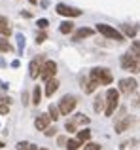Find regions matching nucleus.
Returning <instances> with one entry per match:
<instances>
[{"instance_id":"f257e3e1","label":"nucleus","mask_w":140,"mask_h":150,"mask_svg":"<svg viewBox=\"0 0 140 150\" xmlns=\"http://www.w3.org/2000/svg\"><path fill=\"white\" fill-rule=\"evenodd\" d=\"M89 80L95 82L97 86H110L112 80H114V76H112L110 69L95 67V69H91V72H89Z\"/></svg>"},{"instance_id":"f03ea898","label":"nucleus","mask_w":140,"mask_h":150,"mask_svg":"<svg viewBox=\"0 0 140 150\" xmlns=\"http://www.w3.org/2000/svg\"><path fill=\"white\" fill-rule=\"evenodd\" d=\"M118 105H119V91L118 89H108L104 93V114L112 116L118 108Z\"/></svg>"},{"instance_id":"7ed1b4c3","label":"nucleus","mask_w":140,"mask_h":150,"mask_svg":"<svg viewBox=\"0 0 140 150\" xmlns=\"http://www.w3.org/2000/svg\"><path fill=\"white\" fill-rule=\"evenodd\" d=\"M97 30H99L104 38H108V40H116V42H123L125 40V36H123L118 29L106 25V23H97Z\"/></svg>"},{"instance_id":"20e7f679","label":"nucleus","mask_w":140,"mask_h":150,"mask_svg":"<svg viewBox=\"0 0 140 150\" xmlns=\"http://www.w3.org/2000/svg\"><path fill=\"white\" fill-rule=\"evenodd\" d=\"M119 65L123 67L125 70H129V72H140V61L136 57H134L131 51H127V53L121 55V59H119Z\"/></svg>"},{"instance_id":"39448f33","label":"nucleus","mask_w":140,"mask_h":150,"mask_svg":"<svg viewBox=\"0 0 140 150\" xmlns=\"http://www.w3.org/2000/svg\"><path fill=\"white\" fill-rule=\"evenodd\" d=\"M76 105H78V99L74 95H64L63 99H61V103L57 105V108H59L61 116H68V114L76 108Z\"/></svg>"},{"instance_id":"423d86ee","label":"nucleus","mask_w":140,"mask_h":150,"mask_svg":"<svg viewBox=\"0 0 140 150\" xmlns=\"http://www.w3.org/2000/svg\"><path fill=\"white\" fill-rule=\"evenodd\" d=\"M136 80L134 78H121L119 80V89L118 91H121L123 95H131V93L136 91Z\"/></svg>"},{"instance_id":"0eeeda50","label":"nucleus","mask_w":140,"mask_h":150,"mask_svg":"<svg viewBox=\"0 0 140 150\" xmlns=\"http://www.w3.org/2000/svg\"><path fill=\"white\" fill-rule=\"evenodd\" d=\"M55 74H57V63H55V61H46L44 65H42L40 76L44 78L46 82L51 80V78H55Z\"/></svg>"},{"instance_id":"6e6552de","label":"nucleus","mask_w":140,"mask_h":150,"mask_svg":"<svg viewBox=\"0 0 140 150\" xmlns=\"http://www.w3.org/2000/svg\"><path fill=\"white\" fill-rule=\"evenodd\" d=\"M44 63H46L44 55H36V57L30 61V65H29L30 78H38V76H40V70H42V65H44Z\"/></svg>"},{"instance_id":"1a4fd4ad","label":"nucleus","mask_w":140,"mask_h":150,"mask_svg":"<svg viewBox=\"0 0 140 150\" xmlns=\"http://www.w3.org/2000/svg\"><path fill=\"white\" fill-rule=\"evenodd\" d=\"M57 13L64 15V17H78V15H81V11L68 6V4H57Z\"/></svg>"},{"instance_id":"9d476101","label":"nucleus","mask_w":140,"mask_h":150,"mask_svg":"<svg viewBox=\"0 0 140 150\" xmlns=\"http://www.w3.org/2000/svg\"><path fill=\"white\" fill-rule=\"evenodd\" d=\"M11 33H13V29H11L10 19H8V17H4V15H0V38L10 36Z\"/></svg>"},{"instance_id":"9b49d317","label":"nucleus","mask_w":140,"mask_h":150,"mask_svg":"<svg viewBox=\"0 0 140 150\" xmlns=\"http://www.w3.org/2000/svg\"><path fill=\"white\" fill-rule=\"evenodd\" d=\"M133 124H134V118L133 116H123L121 120L116 124V131H118V133H123V131H127V129H129Z\"/></svg>"},{"instance_id":"f8f14e48","label":"nucleus","mask_w":140,"mask_h":150,"mask_svg":"<svg viewBox=\"0 0 140 150\" xmlns=\"http://www.w3.org/2000/svg\"><path fill=\"white\" fill-rule=\"evenodd\" d=\"M49 124H51V118H49L48 114H40V116L34 120V127L40 129V131H46V129L49 127Z\"/></svg>"},{"instance_id":"ddd939ff","label":"nucleus","mask_w":140,"mask_h":150,"mask_svg":"<svg viewBox=\"0 0 140 150\" xmlns=\"http://www.w3.org/2000/svg\"><path fill=\"white\" fill-rule=\"evenodd\" d=\"M95 34V30L89 29V27H83V29H78L76 33L72 34V40H83V38H89Z\"/></svg>"},{"instance_id":"4468645a","label":"nucleus","mask_w":140,"mask_h":150,"mask_svg":"<svg viewBox=\"0 0 140 150\" xmlns=\"http://www.w3.org/2000/svg\"><path fill=\"white\" fill-rule=\"evenodd\" d=\"M57 88H59V82H57L55 78H51V80L46 82V88H44V91H42V93H46V97H51L53 93L57 91Z\"/></svg>"},{"instance_id":"2eb2a0df","label":"nucleus","mask_w":140,"mask_h":150,"mask_svg":"<svg viewBox=\"0 0 140 150\" xmlns=\"http://www.w3.org/2000/svg\"><path fill=\"white\" fill-rule=\"evenodd\" d=\"M119 33L123 36H129V38H134L138 34V25H121V30Z\"/></svg>"},{"instance_id":"dca6fc26","label":"nucleus","mask_w":140,"mask_h":150,"mask_svg":"<svg viewBox=\"0 0 140 150\" xmlns=\"http://www.w3.org/2000/svg\"><path fill=\"white\" fill-rule=\"evenodd\" d=\"M68 122L78 127V125H87L89 124V118L85 116V114H76V116H72V120H68Z\"/></svg>"},{"instance_id":"f3484780","label":"nucleus","mask_w":140,"mask_h":150,"mask_svg":"<svg viewBox=\"0 0 140 150\" xmlns=\"http://www.w3.org/2000/svg\"><path fill=\"white\" fill-rule=\"evenodd\" d=\"M40 103H42V88L40 86H34V89H32V105L38 106Z\"/></svg>"},{"instance_id":"a211bd4d","label":"nucleus","mask_w":140,"mask_h":150,"mask_svg":"<svg viewBox=\"0 0 140 150\" xmlns=\"http://www.w3.org/2000/svg\"><path fill=\"white\" fill-rule=\"evenodd\" d=\"M10 103H11L10 97H2V99H0V114H2V116L8 114V110H10Z\"/></svg>"},{"instance_id":"6ab92c4d","label":"nucleus","mask_w":140,"mask_h":150,"mask_svg":"<svg viewBox=\"0 0 140 150\" xmlns=\"http://www.w3.org/2000/svg\"><path fill=\"white\" fill-rule=\"evenodd\" d=\"M95 110L97 112H104V93H100V95H97V99H95Z\"/></svg>"},{"instance_id":"aec40b11","label":"nucleus","mask_w":140,"mask_h":150,"mask_svg":"<svg viewBox=\"0 0 140 150\" xmlns=\"http://www.w3.org/2000/svg\"><path fill=\"white\" fill-rule=\"evenodd\" d=\"M76 139L80 141V143H89V139H91V131H89V129H83V131L78 133Z\"/></svg>"},{"instance_id":"412c9836","label":"nucleus","mask_w":140,"mask_h":150,"mask_svg":"<svg viewBox=\"0 0 140 150\" xmlns=\"http://www.w3.org/2000/svg\"><path fill=\"white\" fill-rule=\"evenodd\" d=\"M59 30H61V34H70L74 30V25L70 21H64V23H61V29Z\"/></svg>"},{"instance_id":"4be33fe9","label":"nucleus","mask_w":140,"mask_h":150,"mask_svg":"<svg viewBox=\"0 0 140 150\" xmlns=\"http://www.w3.org/2000/svg\"><path fill=\"white\" fill-rule=\"evenodd\" d=\"M48 116L51 118V120H59V118H61V114H59V108H57V105H51V106H49V112H48Z\"/></svg>"},{"instance_id":"5701e85b","label":"nucleus","mask_w":140,"mask_h":150,"mask_svg":"<svg viewBox=\"0 0 140 150\" xmlns=\"http://www.w3.org/2000/svg\"><path fill=\"white\" fill-rule=\"evenodd\" d=\"M80 146H81V143L78 139H68L66 141V150H78Z\"/></svg>"},{"instance_id":"b1692460","label":"nucleus","mask_w":140,"mask_h":150,"mask_svg":"<svg viewBox=\"0 0 140 150\" xmlns=\"http://www.w3.org/2000/svg\"><path fill=\"white\" fill-rule=\"evenodd\" d=\"M0 51H13V46L6 38H0Z\"/></svg>"},{"instance_id":"393cba45","label":"nucleus","mask_w":140,"mask_h":150,"mask_svg":"<svg viewBox=\"0 0 140 150\" xmlns=\"http://www.w3.org/2000/svg\"><path fill=\"white\" fill-rule=\"evenodd\" d=\"M131 53H133L134 57H136L138 61H140V42H138V40H134V42H133V46H131Z\"/></svg>"},{"instance_id":"a878e982","label":"nucleus","mask_w":140,"mask_h":150,"mask_svg":"<svg viewBox=\"0 0 140 150\" xmlns=\"http://www.w3.org/2000/svg\"><path fill=\"white\" fill-rule=\"evenodd\" d=\"M97 88H99V86H97L95 82H91V80H87V82L83 84V91H85V93H91V91H95Z\"/></svg>"},{"instance_id":"bb28decb","label":"nucleus","mask_w":140,"mask_h":150,"mask_svg":"<svg viewBox=\"0 0 140 150\" xmlns=\"http://www.w3.org/2000/svg\"><path fill=\"white\" fill-rule=\"evenodd\" d=\"M83 150H100V144L99 143H91V141H89V143H85V148Z\"/></svg>"},{"instance_id":"cd10ccee","label":"nucleus","mask_w":140,"mask_h":150,"mask_svg":"<svg viewBox=\"0 0 140 150\" xmlns=\"http://www.w3.org/2000/svg\"><path fill=\"white\" fill-rule=\"evenodd\" d=\"M36 25H38V29H40V30H46V29H48V25H49V21H48V19H38Z\"/></svg>"},{"instance_id":"c85d7f7f","label":"nucleus","mask_w":140,"mask_h":150,"mask_svg":"<svg viewBox=\"0 0 140 150\" xmlns=\"http://www.w3.org/2000/svg\"><path fill=\"white\" fill-rule=\"evenodd\" d=\"M44 40H48V33L40 30V33H38V36H36V42H38V44H42Z\"/></svg>"},{"instance_id":"c756f323","label":"nucleus","mask_w":140,"mask_h":150,"mask_svg":"<svg viewBox=\"0 0 140 150\" xmlns=\"http://www.w3.org/2000/svg\"><path fill=\"white\" fill-rule=\"evenodd\" d=\"M64 129H66L68 133H76V131H78V127H76L74 124H70V122H66V125H64Z\"/></svg>"},{"instance_id":"7c9ffc66","label":"nucleus","mask_w":140,"mask_h":150,"mask_svg":"<svg viewBox=\"0 0 140 150\" xmlns=\"http://www.w3.org/2000/svg\"><path fill=\"white\" fill-rule=\"evenodd\" d=\"M55 131H57V129H55V127H51V125H49V127L46 129L44 133H46V135H48V137H53V135H55Z\"/></svg>"},{"instance_id":"2f4dec72","label":"nucleus","mask_w":140,"mask_h":150,"mask_svg":"<svg viewBox=\"0 0 140 150\" xmlns=\"http://www.w3.org/2000/svg\"><path fill=\"white\" fill-rule=\"evenodd\" d=\"M29 144H30V143H25V141H23V143L17 144V150H29Z\"/></svg>"},{"instance_id":"473e14b6","label":"nucleus","mask_w":140,"mask_h":150,"mask_svg":"<svg viewBox=\"0 0 140 150\" xmlns=\"http://www.w3.org/2000/svg\"><path fill=\"white\" fill-rule=\"evenodd\" d=\"M66 137H63V135H59V137H57V143H59V146H63V144H66Z\"/></svg>"},{"instance_id":"72a5a7b5","label":"nucleus","mask_w":140,"mask_h":150,"mask_svg":"<svg viewBox=\"0 0 140 150\" xmlns=\"http://www.w3.org/2000/svg\"><path fill=\"white\" fill-rule=\"evenodd\" d=\"M29 150H38V146L36 144H29Z\"/></svg>"},{"instance_id":"f704fd0d","label":"nucleus","mask_w":140,"mask_h":150,"mask_svg":"<svg viewBox=\"0 0 140 150\" xmlns=\"http://www.w3.org/2000/svg\"><path fill=\"white\" fill-rule=\"evenodd\" d=\"M29 2H30V4H36V2H38V0H29Z\"/></svg>"},{"instance_id":"c9c22d12","label":"nucleus","mask_w":140,"mask_h":150,"mask_svg":"<svg viewBox=\"0 0 140 150\" xmlns=\"http://www.w3.org/2000/svg\"><path fill=\"white\" fill-rule=\"evenodd\" d=\"M0 148H4V143H2V141H0Z\"/></svg>"},{"instance_id":"e433bc0d","label":"nucleus","mask_w":140,"mask_h":150,"mask_svg":"<svg viewBox=\"0 0 140 150\" xmlns=\"http://www.w3.org/2000/svg\"><path fill=\"white\" fill-rule=\"evenodd\" d=\"M136 105H138V106H140V97H138V103H136Z\"/></svg>"},{"instance_id":"4c0bfd02","label":"nucleus","mask_w":140,"mask_h":150,"mask_svg":"<svg viewBox=\"0 0 140 150\" xmlns=\"http://www.w3.org/2000/svg\"><path fill=\"white\" fill-rule=\"evenodd\" d=\"M38 150H48V148H38Z\"/></svg>"}]
</instances>
